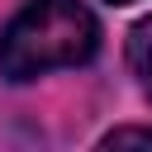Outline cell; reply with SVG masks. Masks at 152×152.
I'll return each mask as SVG.
<instances>
[{"mask_svg": "<svg viewBox=\"0 0 152 152\" xmlns=\"http://www.w3.org/2000/svg\"><path fill=\"white\" fill-rule=\"evenodd\" d=\"M100 48V24L81 0H28L0 33V76L33 81L57 66H81Z\"/></svg>", "mask_w": 152, "mask_h": 152, "instance_id": "obj_1", "label": "cell"}, {"mask_svg": "<svg viewBox=\"0 0 152 152\" xmlns=\"http://www.w3.org/2000/svg\"><path fill=\"white\" fill-rule=\"evenodd\" d=\"M128 66H133L138 86L152 95V19L133 24V33H128Z\"/></svg>", "mask_w": 152, "mask_h": 152, "instance_id": "obj_2", "label": "cell"}, {"mask_svg": "<svg viewBox=\"0 0 152 152\" xmlns=\"http://www.w3.org/2000/svg\"><path fill=\"white\" fill-rule=\"evenodd\" d=\"M152 147V128H114V133H104V147Z\"/></svg>", "mask_w": 152, "mask_h": 152, "instance_id": "obj_3", "label": "cell"}, {"mask_svg": "<svg viewBox=\"0 0 152 152\" xmlns=\"http://www.w3.org/2000/svg\"><path fill=\"white\" fill-rule=\"evenodd\" d=\"M109 5H133V0H109Z\"/></svg>", "mask_w": 152, "mask_h": 152, "instance_id": "obj_4", "label": "cell"}]
</instances>
